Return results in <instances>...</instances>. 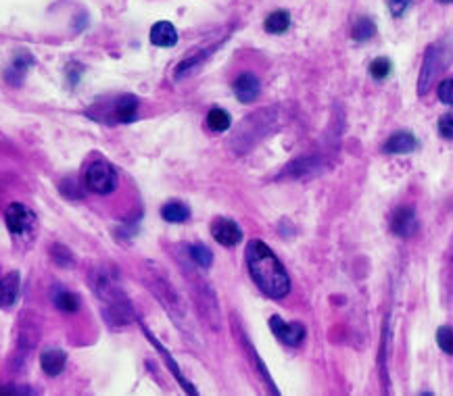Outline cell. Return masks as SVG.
I'll list each match as a JSON object with an SVG mask.
<instances>
[{
  "label": "cell",
  "instance_id": "603a6c76",
  "mask_svg": "<svg viewBox=\"0 0 453 396\" xmlns=\"http://www.w3.org/2000/svg\"><path fill=\"white\" fill-rule=\"evenodd\" d=\"M207 125H209L212 132H226V130L232 125V119H230L228 111L215 107V109H212L209 115H207Z\"/></svg>",
  "mask_w": 453,
  "mask_h": 396
},
{
  "label": "cell",
  "instance_id": "cb8c5ba5",
  "mask_svg": "<svg viewBox=\"0 0 453 396\" xmlns=\"http://www.w3.org/2000/svg\"><path fill=\"white\" fill-rule=\"evenodd\" d=\"M30 65L31 58L28 57V55H19V57L15 58V63L11 65V69L6 71V80H9L11 84H19L21 78L26 75V71H28Z\"/></svg>",
  "mask_w": 453,
  "mask_h": 396
},
{
  "label": "cell",
  "instance_id": "8992f818",
  "mask_svg": "<svg viewBox=\"0 0 453 396\" xmlns=\"http://www.w3.org/2000/svg\"><path fill=\"white\" fill-rule=\"evenodd\" d=\"M86 188L96 194H109L118 188V171L107 161H94L86 170Z\"/></svg>",
  "mask_w": 453,
  "mask_h": 396
},
{
  "label": "cell",
  "instance_id": "ac0fdd59",
  "mask_svg": "<svg viewBox=\"0 0 453 396\" xmlns=\"http://www.w3.org/2000/svg\"><path fill=\"white\" fill-rule=\"evenodd\" d=\"M161 217L170 224H184L190 217V209L186 204H182L178 200H172L167 204H163L161 209Z\"/></svg>",
  "mask_w": 453,
  "mask_h": 396
},
{
  "label": "cell",
  "instance_id": "9a60e30c",
  "mask_svg": "<svg viewBox=\"0 0 453 396\" xmlns=\"http://www.w3.org/2000/svg\"><path fill=\"white\" fill-rule=\"evenodd\" d=\"M40 365H42L46 375L55 377L67 365V353L61 350V348H48L40 355Z\"/></svg>",
  "mask_w": 453,
  "mask_h": 396
},
{
  "label": "cell",
  "instance_id": "e0dca14e",
  "mask_svg": "<svg viewBox=\"0 0 453 396\" xmlns=\"http://www.w3.org/2000/svg\"><path fill=\"white\" fill-rule=\"evenodd\" d=\"M19 296V273L11 271L4 278H0V305L11 307Z\"/></svg>",
  "mask_w": 453,
  "mask_h": 396
},
{
  "label": "cell",
  "instance_id": "ba28073f",
  "mask_svg": "<svg viewBox=\"0 0 453 396\" xmlns=\"http://www.w3.org/2000/svg\"><path fill=\"white\" fill-rule=\"evenodd\" d=\"M6 227L13 236H21L26 234L28 229L33 224V213H31L28 207H24L21 202H13L9 209H6Z\"/></svg>",
  "mask_w": 453,
  "mask_h": 396
},
{
  "label": "cell",
  "instance_id": "44dd1931",
  "mask_svg": "<svg viewBox=\"0 0 453 396\" xmlns=\"http://www.w3.org/2000/svg\"><path fill=\"white\" fill-rule=\"evenodd\" d=\"M145 332H147V338L151 340L152 344L157 346V350H159V353L163 355V359H165V361L170 363V368H172V373H174V375L178 377V382H180V384H182V388H186V390H188L190 395H197V392H194V388L190 386V382H188V380H186V377H184V375H182V373H180V369H178V365H176V361H174V359L170 357V350H165V348H163V346H161V344H159V342L155 340V336H152V334H151V332H149V330H145Z\"/></svg>",
  "mask_w": 453,
  "mask_h": 396
},
{
  "label": "cell",
  "instance_id": "30bf717a",
  "mask_svg": "<svg viewBox=\"0 0 453 396\" xmlns=\"http://www.w3.org/2000/svg\"><path fill=\"white\" fill-rule=\"evenodd\" d=\"M212 236L215 238V242L222 244V246H236L242 240V229L236 222L222 217V219L213 222Z\"/></svg>",
  "mask_w": 453,
  "mask_h": 396
},
{
  "label": "cell",
  "instance_id": "3957f363",
  "mask_svg": "<svg viewBox=\"0 0 453 396\" xmlns=\"http://www.w3.org/2000/svg\"><path fill=\"white\" fill-rule=\"evenodd\" d=\"M142 282L152 292V296L161 303V307L174 317V321H180L186 315V307L182 301L180 290L174 286L172 278L165 273V269L159 263L147 261L142 265Z\"/></svg>",
  "mask_w": 453,
  "mask_h": 396
},
{
  "label": "cell",
  "instance_id": "ffe728a7",
  "mask_svg": "<svg viewBox=\"0 0 453 396\" xmlns=\"http://www.w3.org/2000/svg\"><path fill=\"white\" fill-rule=\"evenodd\" d=\"M53 301H55L57 309H61V311H65V313H76L78 309H80V298H78L73 292L63 290V288H57V290H55Z\"/></svg>",
  "mask_w": 453,
  "mask_h": 396
},
{
  "label": "cell",
  "instance_id": "2e32d148",
  "mask_svg": "<svg viewBox=\"0 0 453 396\" xmlns=\"http://www.w3.org/2000/svg\"><path fill=\"white\" fill-rule=\"evenodd\" d=\"M136 113H138V98L132 96V94H123L115 100V107H113V117L121 121V123H132L136 119Z\"/></svg>",
  "mask_w": 453,
  "mask_h": 396
},
{
  "label": "cell",
  "instance_id": "52a82bcc",
  "mask_svg": "<svg viewBox=\"0 0 453 396\" xmlns=\"http://www.w3.org/2000/svg\"><path fill=\"white\" fill-rule=\"evenodd\" d=\"M441 48L439 46H428L426 51V57H424L422 63V71H420V80H418V94L424 96L430 85L434 84V78L443 71V58H441Z\"/></svg>",
  "mask_w": 453,
  "mask_h": 396
},
{
  "label": "cell",
  "instance_id": "f546056e",
  "mask_svg": "<svg viewBox=\"0 0 453 396\" xmlns=\"http://www.w3.org/2000/svg\"><path fill=\"white\" fill-rule=\"evenodd\" d=\"M407 4H410V0H391V2H389V6H391V13H393L395 17L403 15V11L407 9Z\"/></svg>",
  "mask_w": 453,
  "mask_h": 396
},
{
  "label": "cell",
  "instance_id": "7c38bea8",
  "mask_svg": "<svg viewBox=\"0 0 453 396\" xmlns=\"http://www.w3.org/2000/svg\"><path fill=\"white\" fill-rule=\"evenodd\" d=\"M259 92H261V84H259V80L253 73H242V75L236 78V82H234V94H236V98L241 103L246 105V103L257 100Z\"/></svg>",
  "mask_w": 453,
  "mask_h": 396
},
{
  "label": "cell",
  "instance_id": "7a4b0ae2",
  "mask_svg": "<svg viewBox=\"0 0 453 396\" xmlns=\"http://www.w3.org/2000/svg\"><path fill=\"white\" fill-rule=\"evenodd\" d=\"M90 288L94 296L103 303V313H105L109 323L125 325L134 319V309L130 305V298L123 292V288L118 282L113 271H109L105 267L92 269Z\"/></svg>",
  "mask_w": 453,
  "mask_h": 396
},
{
  "label": "cell",
  "instance_id": "6da1fadb",
  "mask_svg": "<svg viewBox=\"0 0 453 396\" xmlns=\"http://www.w3.org/2000/svg\"><path fill=\"white\" fill-rule=\"evenodd\" d=\"M246 265L255 286L270 298H284L291 292V278L272 249L261 240L246 246Z\"/></svg>",
  "mask_w": 453,
  "mask_h": 396
},
{
  "label": "cell",
  "instance_id": "5bb4252c",
  "mask_svg": "<svg viewBox=\"0 0 453 396\" xmlns=\"http://www.w3.org/2000/svg\"><path fill=\"white\" fill-rule=\"evenodd\" d=\"M151 44L161 48H172L178 44V31L170 21H159L151 29Z\"/></svg>",
  "mask_w": 453,
  "mask_h": 396
},
{
  "label": "cell",
  "instance_id": "4fadbf2b",
  "mask_svg": "<svg viewBox=\"0 0 453 396\" xmlns=\"http://www.w3.org/2000/svg\"><path fill=\"white\" fill-rule=\"evenodd\" d=\"M416 148H418V140L412 132H397L382 146V150L389 155H410Z\"/></svg>",
  "mask_w": 453,
  "mask_h": 396
},
{
  "label": "cell",
  "instance_id": "5b68a950",
  "mask_svg": "<svg viewBox=\"0 0 453 396\" xmlns=\"http://www.w3.org/2000/svg\"><path fill=\"white\" fill-rule=\"evenodd\" d=\"M274 113H276V109H264V111L249 115L241 123V127L236 132V138L232 140V144L244 138L246 142H244L242 150H246L249 146H253L255 142L261 140L264 136H268L274 127H276V121L280 119V117H276Z\"/></svg>",
  "mask_w": 453,
  "mask_h": 396
},
{
  "label": "cell",
  "instance_id": "277c9868",
  "mask_svg": "<svg viewBox=\"0 0 453 396\" xmlns=\"http://www.w3.org/2000/svg\"><path fill=\"white\" fill-rule=\"evenodd\" d=\"M184 271H186V278H188V283H190V292H192V298L199 307V313L205 317L207 325L212 330H219L222 325V315H219V305H217V296L212 290V286L205 282L199 273H192L186 265H184Z\"/></svg>",
  "mask_w": 453,
  "mask_h": 396
},
{
  "label": "cell",
  "instance_id": "4316f807",
  "mask_svg": "<svg viewBox=\"0 0 453 396\" xmlns=\"http://www.w3.org/2000/svg\"><path fill=\"white\" fill-rule=\"evenodd\" d=\"M437 342H439V346H441V350H443V353L453 355V328L452 325H443V328H439V332H437Z\"/></svg>",
  "mask_w": 453,
  "mask_h": 396
},
{
  "label": "cell",
  "instance_id": "d6986e66",
  "mask_svg": "<svg viewBox=\"0 0 453 396\" xmlns=\"http://www.w3.org/2000/svg\"><path fill=\"white\" fill-rule=\"evenodd\" d=\"M264 28L268 33H274V36L284 33L286 29L291 28V13L288 11H274L272 15H268Z\"/></svg>",
  "mask_w": 453,
  "mask_h": 396
},
{
  "label": "cell",
  "instance_id": "7402d4cb",
  "mask_svg": "<svg viewBox=\"0 0 453 396\" xmlns=\"http://www.w3.org/2000/svg\"><path fill=\"white\" fill-rule=\"evenodd\" d=\"M188 256H190L192 263H194L197 267H201V269H209V267H212L213 253L205 246V244H201V242L188 246Z\"/></svg>",
  "mask_w": 453,
  "mask_h": 396
},
{
  "label": "cell",
  "instance_id": "d4e9b609",
  "mask_svg": "<svg viewBox=\"0 0 453 396\" xmlns=\"http://www.w3.org/2000/svg\"><path fill=\"white\" fill-rule=\"evenodd\" d=\"M351 33H353V38H355L358 42H365V40L374 38V33H376V26H374V21H372V19H368V17H360V19L353 24Z\"/></svg>",
  "mask_w": 453,
  "mask_h": 396
},
{
  "label": "cell",
  "instance_id": "4dcf8cb0",
  "mask_svg": "<svg viewBox=\"0 0 453 396\" xmlns=\"http://www.w3.org/2000/svg\"><path fill=\"white\" fill-rule=\"evenodd\" d=\"M439 2H453V0H439Z\"/></svg>",
  "mask_w": 453,
  "mask_h": 396
},
{
  "label": "cell",
  "instance_id": "f1b7e54d",
  "mask_svg": "<svg viewBox=\"0 0 453 396\" xmlns=\"http://www.w3.org/2000/svg\"><path fill=\"white\" fill-rule=\"evenodd\" d=\"M439 134L447 140H453V113L452 115H443L439 119Z\"/></svg>",
  "mask_w": 453,
  "mask_h": 396
},
{
  "label": "cell",
  "instance_id": "8fae6325",
  "mask_svg": "<svg viewBox=\"0 0 453 396\" xmlns=\"http://www.w3.org/2000/svg\"><path fill=\"white\" fill-rule=\"evenodd\" d=\"M418 227V219H416V211L412 207H399L393 213L391 219V229L401 238H410Z\"/></svg>",
  "mask_w": 453,
  "mask_h": 396
},
{
  "label": "cell",
  "instance_id": "484cf974",
  "mask_svg": "<svg viewBox=\"0 0 453 396\" xmlns=\"http://www.w3.org/2000/svg\"><path fill=\"white\" fill-rule=\"evenodd\" d=\"M391 71H393V63L385 57L374 58L372 65H370V75H372L374 80H378V82L387 80V78L391 75Z\"/></svg>",
  "mask_w": 453,
  "mask_h": 396
},
{
  "label": "cell",
  "instance_id": "9c48e42d",
  "mask_svg": "<svg viewBox=\"0 0 453 396\" xmlns=\"http://www.w3.org/2000/svg\"><path fill=\"white\" fill-rule=\"evenodd\" d=\"M270 328H272L274 336L288 344V346H299L305 340V328L301 323H286L284 319H280L278 315H274L270 319Z\"/></svg>",
  "mask_w": 453,
  "mask_h": 396
},
{
  "label": "cell",
  "instance_id": "83f0119b",
  "mask_svg": "<svg viewBox=\"0 0 453 396\" xmlns=\"http://www.w3.org/2000/svg\"><path fill=\"white\" fill-rule=\"evenodd\" d=\"M437 96L443 105H453V78H447L437 88Z\"/></svg>",
  "mask_w": 453,
  "mask_h": 396
}]
</instances>
